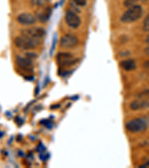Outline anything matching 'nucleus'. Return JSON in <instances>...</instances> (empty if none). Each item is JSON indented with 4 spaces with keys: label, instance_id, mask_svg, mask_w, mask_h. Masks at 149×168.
<instances>
[{
    "label": "nucleus",
    "instance_id": "nucleus-3",
    "mask_svg": "<svg viewBox=\"0 0 149 168\" xmlns=\"http://www.w3.org/2000/svg\"><path fill=\"white\" fill-rule=\"evenodd\" d=\"M125 128L131 133H140L147 129L148 123L142 118H135L127 122L125 124Z\"/></svg>",
    "mask_w": 149,
    "mask_h": 168
},
{
    "label": "nucleus",
    "instance_id": "nucleus-1",
    "mask_svg": "<svg viewBox=\"0 0 149 168\" xmlns=\"http://www.w3.org/2000/svg\"><path fill=\"white\" fill-rule=\"evenodd\" d=\"M143 9L140 5H134L127 9L121 16L120 20L124 23H134L142 17Z\"/></svg>",
    "mask_w": 149,
    "mask_h": 168
},
{
    "label": "nucleus",
    "instance_id": "nucleus-11",
    "mask_svg": "<svg viewBox=\"0 0 149 168\" xmlns=\"http://www.w3.org/2000/svg\"><path fill=\"white\" fill-rule=\"evenodd\" d=\"M129 107L132 111L148 109L149 108V98H140L139 100L133 101Z\"/></svg>",
    "mask_w": 149,
    "mask_h": 168
},
{
    "label": "nucleus",
    "instance_id": "nucleus-14",
    "mask_svg": "<svg viewBox=\"0 0 149 168\" xmlns=\"http://www.w3.org/2000/svg\"><path fill=\"white\" fill-rule=\"evenodd\" d=\"M142 29L144 31L149 32V14L146 16V17L145 18L144 21H143Z\"/></svg>",
    "mask_w": 149,
    "mask_h": 168
},
{
    "label": "nucleus",
    "instance_id": "nucleus-6",
    "mask_svg": "<svg viewBox=\"0 0 149 168\" xmlns=\"http://www.w3.org/2000/svg\"><path fill=\"white\" fill-rule=\"evenodd\" d=\"M79 43L78 37L72 34H66L61 37L60 40V46L64 49H72L77 46Z\"/></svg>",
    "mask_w": 149,
    "mask_h": 168
},
{
    "label": "nucleus",
    "instance_id": "nucleus-4",
    "mask_svg": "<svg viewBox=\"0 0 149 168\" xmlns=\"http://www.w3.org/2000/svg\"><path fill=\"white\" fill-rule=\"evenodd\" d=\"M56 60L60 67H70L75 64L78 59L74 58L72 53L60 52L56 55Z\"/></svg>",
    "mask_w": 149,
    "mask_h": 168
},
{
    "label": "nucleus",
    "instance_id": "nucleus-9",
    "mask_svg": "<svg viewBox=\"0 0 149 168\" xmlns=\"http://www.w3.org/2000/svg\"><path fill=\"white\" fill-rule=\"evenodd\" d=\"M52 14V8L50 6L40 7L36 12V18L38 19L40 23H46L50 19L51 16Z\"/></svg>",
    "mask_w": 149,
    "mask_h": 168
},
{
    "label": "nucleus",
    "instance_id": "nucleus-5",
    "mask_svg": "<svg viewBox=\"0 0 149 168\" xmlns=\"http://www.w3.org/2000/svg\"><path fill=\"white\" fill-rule=\"evenodd\" d=\"M21 35H23V36L34 39V40L40 41L46 35V30L42 27H31L28 28V29H23L21 31Z\"/></svg>",
    "mask_w": 149,
    "mask_h": 168
},
{
    "label": "nucleus",
    "instance_id": "nucleus-2",
    "mask_svg": "<svg viewBox=\"0 0 149 168\" xmlns=\"http://www.w3.org/2000/svg\"><path fill=\"white\" fill-rule=\"evenodd\" d=\"M40 41L34 40L25 36H18L14 39V44L17 48L23 50H31L36 49L40 45Z\"/></svg>",
    "mask_w": 149,
    "mask_h": 168
},
{
    "label": "nucleus",
    "instance_id": "nucleus-19",
    "mask_svg": "<svg viewBox=\"0 0 149 168\" xmlns=\"http://www.w3.org/2000/svg\"><path fill=\"white\" fill-rule=\"evenodd\" d=\"M146 42L148 43V44H149V35H148V36H147L146 37Z\"/></svg>",
    "mask_w": 149,
    "mask_h": 168
},
{
    "label": "nucleus",
    "instance_id": "nucleus-18",
    "mask_svg": "<svg viewBox=\"0 0 149 168\" xmlns=\"http://www.w3.org/2000/svg\"><path fill=\"white\" fill-rule=\"evenodd\" d=\"M145 52L147 55H149V46L148 47H146V49H145Z\"/></svg>",
    "mask_w": 149,
    "mask_h": 168
},
{
    "label": "nucleus",
    "instance_id": "nucleus-20",
    "mask_svg": "<svg viewBox=\"0 0 149 168\" xmlns=\"http://www.w3.org/2000/svg\"><path fill=\"white\" fill-rule=\"evenodd\" d=\"M142 1H146V0H142Z\"/></svg>",
    "mask_w": 149,
    "mask_h": 168
},
{
    "label": "nucleus",
    "instance_id": "nucleus-15",
    "mask_svg": "<svg viewBox=\"0 0 149 168\" xmlns=\"http://www.w3.org/2000/svg\"><path fill=\"white\" fill-rule=\"evenodd\" d=\"M139 1H140V0H125L124 5L126 8H129L132 6V5H136V3Z\"/></svg>",
    "mask_w": 149,
    "mask_h": 168
},
{
    "label": "nucleus",
    "instance_id": "nucleus-7",
    "mask_svg": "<svg viewBox=\"0 0 149 168\" xmlns=\"http://www.w3.org/2000/svg\"><path fill=\"white\" fill-rule=\"evenodd\" d=\"M65 21L69 26L72 29H78L81 24V19L75 11L73 10H68L65 14Z\"/></svg>",
    "mask_w": 149,
    "mask_h": 168
},
{
    "label": "nucleus",
    "instance_id": "nucleus-13",
    "mask_svg": "<svg viewBox=\"0 0 149 168\" xmlns=\"http://www.w3.org/2000/svg\"><path fill=\"white\" fill-rule=\"evenodd\" d=\"M51 0H31V4L32 6L34 7H43L47 5Z\"/></svg>",
    "mask_w": 149,
    "mask_h": 168
},
{
    "label": "nucleus",
    "instance_id": "nucleus-10",
    "mask_svg": "<svg viewBox=\"0 0 149 168\" xmlns=\"http://www.w3.org/2000/svg\"><path fill=\"white\" fill-rule=\"evenodd\" d=\"M17 21L21 25H31L36 23L37 18L32 14L22 13L17 17Z\"/></svg>",
    "mask_w": 149,
    "mask_h": 168
},
{
    "label": "nucleus",
    "instance_id": "nucleus-17",
    "mask_svg": "<svg viewBox=\"0 0 149 168\" xmlns=\"http://www.w3.org/2000/svg\"><path fill=\"white\" fill-rule=\"evenodd\" d=\"M143 67L146 69H148V70H149V60L146 61V62L143 64Z\"/></svg>",
    "mask_w": 149,
    "mask_h": 168
},
{
    "label": "nucleus",
    "instance_id": "nucleus-8",
    "mask_svg": "<svg viewBox=\"0 0 149 168\" xmlns=\"http://www.w3.org/2000/svg\"><path fill=\"white\" fill-rule=\"evenodd\" d=\"M16 64L19 68L25 71H31L33 70V59L27 56L17 55L16 56Z\"/></svg>",
    "mask_w": 149,
    "mask_h": 168
},
{
    "label": "nucleus",
    "instance_id": "nucleus-12",
    "mask_svg": "<svg viewBox=\"0 0 149 168\" xmlns=\"http://www.w3.org/2000/svg\"><path fill=\"white\" fill-rule=\"evenodd\" d=\"M120 67L125 71H131L136 68V64L134 59H126L121 61Z\"/></svg>",
    "mask_w": 149,
    "mask_h": 168
},
{
    "label": "nucleus",
    "instance_id": "nucleus-16",
    "mask_svg": "<svg viewBox=\"0 0 149 168\" xmlns=\"http://www.w3.org/2000/svg\"><path fill=\"white\" fill-rule=\"evenodd\" d=\"M72 2H73L75 5L81 7H84L87 5V0H72Z\"/></svg>",
    "mask_w": 149,
    "mask_h": 168
}]
</instances>
